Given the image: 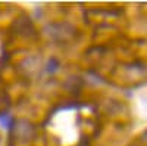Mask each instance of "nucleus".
Listing matches in <instances>:
<instances>
[{
	"label": "nucleus",
	"mask_w": 147,
	"mask_h": 146,
	"mask_svg": "<svg viewBox=\"0 0 147 146\" xmlns=\"http://www.w3.org/2000/svg\"><path fill=\"white\" fill-rule=\"evenodd\" d=\"M65 118H57L55 123L59 124V133L62 134L65 143H72L77 139V126H75V112L74 111H65Z\"/></svg>",
	"instance_id": "obj_1"
}]
</instances>
